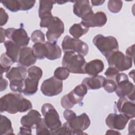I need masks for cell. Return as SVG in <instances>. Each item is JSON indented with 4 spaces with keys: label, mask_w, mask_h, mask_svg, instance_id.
I'll return each instance as SVG.
<instances>
[{
    "label": "cell",
    "mask_w": 135,
    "mask_h": 135,
    "mask_svg": "<svg viewBox=\"0 0 135 135\" xmlns=\"http://www.w3.org/2000/svg\"><path fill=\"white\" fill-rule=\"evenodd\" d=\"M44 43L46 49V58L49 60H55L61 57L62 51L57 44L49 41Z\"/></svg>",
    "instance_id": "7402d4cb"
},
{
    "label": "cell",
    "mask_w": 135,
    "mask_h": 135,
    "mask_svg": "<svg viewBox=\"0 0 135 135\" xmlns=\"http://www.w3.org/2000/svg\"><path fill=\"white\" fill-rule=\"evenodd\" d=\"M5 33L6 37L21 48L26 47L28 44L30 38L23 28H7L5 30Z\"/></svg>",
    "instance_id": "30bf717a"
},
{
    "label": "cell",
    "mask_w": 135,
    "mask_h": 135,
    "mask_svg": "<svg viewBox=\"0 0 135 135\" xmlns=\"http://www.w3.org/2000/svg\"><path fill=\"white\" fill-rule=\"evenodd\" d=\"M55 3V1H40L38 16H40L45 13H51L53 8V5Z\"/></svg>",
    "instance_id": "f1b7e54d"
},
{
    "label": "cell",
    "mask_w": 135,
    "mask_h": 135,
    "mask_svg": "<svg viewBox=\"0 0 135 135\" xmlns=\"http://www.w3.org/2000/svg\"><path fill=\"white\" fill-rule=\"evenodd\" d=\"M21 11H28L31 9L35 5V1L20 0Z\"/></svg>",
    "instance_id": "f35d334b"
},
{
    "label": "cell",
    "mask_w": 135,
    "mask_h": 135,
    "mask_svg": "<svg viewBox=\"0 0 135 135\" xmlns=\"http://www.w3.org/2000/svg\"><path fill=\"white\" fill-rule=\"evenodd\" d=\"M91 3L93 6H99L102 5L104 3V1L101 0H92Z\"/></svg>",
    "instance_id": "c3c4849f"
},
{
    "label": "cell",
    "mask_w": 135,
    "mask_h": 135,
    "mask_svg": "<svg viewBox=\"0 0 135 135\" xmlns=\"http://www.w3.org/2000/svg\"><path fill=\"white\" fill-rule=\"evenodd\" d=\"M86 63L83 56L71 51L65 52L62 61V66L75 74H85Z\"/></svg>",
    "instance_id": "3957f363"
},
{
    "label": "cell",
    "mask_w": 135,
    "mask_h": 135,
    "mask_svg": "<svg viewBox=\"0 0 135 135\" xmlns=\"http://www.w3.org/2000/svg\"><path fill=\"white\" fill-rule=\"evenodd\" d=\"M66 122L72 130L73 134L78 135L86 134L83 131L87 129L91 123L90 118L85 113L75 115Z\"/></svg>",
    "instance_id": "9c48e42d"
},
{
    "label": "cell",
    "mask_w": 135,
    "mask_h": 135,
    "mask_svg": "<svg viewBox=\"0 0 135 135\" xmlns=\"http://www.w3.org/2000/svg\"><path fill=\"white\" fill-rule=\"evenodd\" d=\"M62 47L64 52L71 51L83 56H86L89 52V46L85 42L79 39L72 38L69 35L64 37Z\"/></svg>",
    "instance_id": "52a82bcc"
},
{
    "label": "cell",
    "mask_w": 135,
    "mask_h": 135,
    "mask_svg": "<svg viewBox=\"0 0 135 135\" xmlns=\"http://www.w3.org/2000/svg\"><path fill=\"white\" fill-rule=\"evenodd\" d=\"M35 129L36 134L37 135L52 134L51 131L49 129L45 124L44 119H42L41 120L36 124Z\"/></svg>",
    "instance_id": "836d02e7"
},
{
    "label": "cell",
    "mask_w": 135,
    "mask_h": 135,
    "mask_svg": "<svg viewBox=\"0 0 135 135\" xmlns=\"http://www.w3.org/2000/svg\"><path fill=\"white\" fill-rule=\"evenodd\" d=\"M27 71L26 68L20 66L13 67L6 73V77L9 81L13 80H25L26 78Z\"/></svg>",
    "instance_id": "603a6c76"
},
{
    "label": "cell",
    "mask_w": 135,
    "mask_h": 135,
    "mask_svg": "<svg viewBox=\"0 0 135 135\" xmlns=\"http://www.w3.org/2000/svg\"><path fill=\"white\" fill-rule=\"evenodd\" d=\"M8 86V82L6 80L1 76V91L5 90Z\"/></svg>",
    "instance_id": "f6af8a7d"
},
{
    "label": "cell",
    "mask_w": 135,
    "mask_h": 135,
    "mask_svg": "<svg viewBox=\"0 0 135 135\" xmlns=\"http://www.w3.org/2000/svg\"><path fill=\"white\" fill-rule=\"evenodd\" d=\"M32 50L35 56L37 59L43 60L46 57V49L45 43H35L32 46Z\"/></svg>",
    "instance_id": "4316f807"
},
{
    "label": "cell",
    "mask_w": 135,
    "mask_h": 135,
    "mask_svg": "<svg viewBox=\"0 0 135 135\" xmlns=\"http://www.w3.org/2000/svg\"><path fill=\"white\" fill-rule=\"evenodd\" d=\"M107 134H121L120 132L113 130H108L106 132Z\"/></svg>",
    "instance_id": "681fc988"
},
{
    "label": "cell",
    "mask_w": 135,
    "mask_h": 135,
    "mask_svg": "<svg viewBox=\"0 0 135 135\" xmlns=\"http://www.w3.org/2000/svg\"><path fill=\"white\" fill-rule=\"evenodd\" d=\"M117 83L115 93L119 98L126 97L130 100L134 101V89L133 83L129 81L127 74L119 73L115 78Z\"/></svg>",
    "instance_id": "5b68a950"
},
{
    "label": "cell",
    "mask_w": 135,
    "mask_h": 135,
    "mask_svg": "<svg viewBox=\"0 0 135 135\" xmlns=\"http://www.w3.org/2000/svg\"><path fill=\"white\" fill-rule=\"evenodd\" d=\"M123 2L120 0H110L108 3V8L110 12L112 13L119 12L122 7Z\"/></svg>",
    "instance_id": "d6a6232c"
},
{
    "label": "cell",
    "mask_w": 135,
    "mask_h": 135,
    "mask_svg": "<svg viewBox=\"0 0 135 135\" xmlns=\"http://www.w3.org/2000/svg\"><path fill=\"white\" fill-rule=\"evenodd\" d=\"M41 112L44 117L45 124L52 133L62 126L60 116L52 104L49 103L43 104L41 107Z\"/></svg>",
    "instance_id": "8992f818"
},
{
    "label": "cell",
    "mask_w": 135,
    "mask_h": 135,
    "mask_svg": "<svg viewBox=\"0 0 135 135\" xmlns=\"http://www.w3.org/2000/svg\"><path fill=\"white\" fill-rule=\"evenodd\" d=\"M73 5V13L78 17L83 20L94 13L88 0L75 1Z\"/></svg>",
    "instance_id": "9a60e30c"
},
{
    "label": "cell",
    "mask_w": 135,
    "mask_h": 135,
    "mask_svg": "<svg viewBox=\"0 0 135 135\" xmlns=\"http://www.w3.org/2000/svg\"><path fill=\"white\" fill-rule=\"evenodd\" d=\"M4 45L6 49V53L14 63L18 62L19 53L21 47L12 41L8 40L4 42Z\"/></svg>",
    "instance_id": "44dd1931"
},
{
    "label": "cell",
    "mask_w": 135,
    "mask_h": 135,
    "mask_svg": "<svg viewBox=\"0 0 135 135\" xmlns=\"http://www.w3.org/2000/svg\"><path fill=\"white\" fill-rule=\"evenodd\" d=\"M104 63L99 59H94L86 63L85 66V74L93 76L98 75L104 69Z\"/></svg>",
    "instance_id": "ffe728a7"
},
{
    "label": "cell",
    "mask_w": 135,
    "mask_h": 135,
    "mask_svg": "<svg viewBox=\"0 0 135 135\" xmlns=\"http://www.w3.org/2000/svg\"><path fill=\"white\" fill-rule=\"evenodd\" d=\"M25 80H13L9 81V88L14 92L23 93L24 89Z\"/></svg>",
    "instance_id": "f546056e"
},
{
    "label": "cell",
    "mask_w": 135,
    "mask_h": 135,
    "mask_svg": "<svg viewBox=\"0 0 135 135\" xmlns=\"http://www.w3.org/2000/svg\"><path fill=\"white\" fill-rule=\"evenodd\" d=\"M103 87L105 91H107L108 93H111L115 91L117 88V83L115 80L107 79L105 80Z\"/></svg>",
    "instance_id": "d590c367"
},
{
    "label": "cell",
    "mask_w": 135,
    "mask_h": 135,
    "mask_svg": "<svg viewBox=\"0 0 135 135\" xmlns=\"http://www.w3.org/2000/svg\"><path fill=\"white\" fill-rule=\"evenodd\" d=\"M89 30V28L84 26L81 22L75 23L72 25L69 29V33L74 38L79 39L82 35L86 34Z\"/></svg>",
    "instance_id": "d4e9b609"
},
{
    "label": "cell",
    "mask_w": 135,
    "mask_h": 135,
    "mask_svg": "<svg viewBox=\"0 0 135 135\" xmlns=\"http://www.w3.org/2000/svg\"><path fill=\"white\" fill-rule=\"evenodd\" d=\"M52 134H73L72 130L65 122L57 129L52 132Z\"/></svg>",
    "instance_id": "74e56055"
},
{
    "label": "cell",
    "mask_w": 135,
    "mask_h": 135,
    "mask_svg": "<svg viewBox=\"0 0 135 135\" xmlns=\"http://www.w3.org/2000/svg\"><path fill=\"white\" fill-rule=\"evenodd\" d=\"M83 99V98L78 95L73 90H72L61 98V104L63 108L70 109L73 108L75 104L80 103Z\"/></svg>",
    "instance_id": "ac0fdd59"
},
{
    "label": "cell",
    "mask_w": 135,
    "mask_h": 135,
    "mask_svg": "<svg viewBox=\"0 0 135 135\" xmlns=\"http://www.w3.org/2000/svg\"><path fill=\"white\" fill-rule=\"evenodd\" d=\"M3 6L12 12H16L20 11L21 5L20 0H8L2 2Z\"/></svg>",
    "instance_id": "4dcf8cb0"
},
{
    "label": "cell",
    "mask_w": 135,
    "mask_h": 135,
    "mask_svg": "<svg viewBox=\"0 0 135 135\" xmlns=\"http://www.w3.org/2000/svg\"><path fill=\"white\" fill-rule=\"evenodd\" d=\"M106 14L102 11L93 13L86 18L82 20L81 23L88 28L103 26L107 23Z\"/></svg>",
    "instance_id": "5bb4252c"
},
{
    "label": "cell",
    "mask_w": 135,
    "mask_h": 135,
    "mask_svg": "<svg viewBox=\"0 0 135 135\" xmlns=\"http://www.w3.org/2000/svg\"><path fill=\"white\" fill-rule=\"evenodd\" d=\"M117 111L125 115L129 119L135 117L134 101L130 100L126 97L120 98L115 104Z\"/></svg>",
    "instance_id": "7c38bea8"
},
{
    "label": "cell",
    "mask_w": 135,
    "mask_h": 135,
    "mask_svg": "<svg viewBox=\"0 0 135 135\" xmlns=\"http://www.w3.org/2000/svg\"><path fill=\"white\" fill-rule=\"evenodd\" d=\"M1 112L6 111L10 114L24 112L32 109L31 102L17 93H9L1 98Z\"/></svg>",
    "instance_id": "6da1fadb"
},
{
    "label": "cell",
    "mask_w": 135,
    "mask_h": 135,
    "mask_svg": "<svg viewBox=\"0 0 135 135\" xmlns=\"http://www.w3.org/2000/svg\"><path fill=\"white\" fill-rule=\"evenodd\" d=\"M32 129L22 126L20 128V132L18 134H31Z\"/></svg>",
    "instance_id": "ee69618b"
},
{
    "label": "cell",
    "mask_w": 135,
    "mask_h": 135,
    "mask_svg": "<svg viewBox=\"0 0 135 135\" xmlns=\"http://www.w3.org/2000/svg\"><path fill=\"white\" fill-rule=\"evenodd\" d=\"M106 79L102 75H95L84 79L82 84L84 85L89 90H97L103 87Z\"/></svg>",
    "instance_id": "d6986e66"
},
{
    "label": "cell",
    "mask_w": 135,
    "mask_h": 135,
    "mask_svg": "<svg viewBox=\"0 0 135 135\" xmlns=\"http://www.w3.org/2000/svg\"><path fill=\"white\" fill-rule=\"evenodd\" d=\"M1 43H4L5 41V37L6 36V33H5V30L2 27H1Z\"/></svg>",
    "instance_id": "7dc6e473"
},
{
    "label": "cell",
    "mask_w": 135,
    "mask_h": 135,
    "mask_svg": "<svg viewBox=\"0 0 135 135\" xmlns=\"http://www.w3.org/2000/svg\"><path fill=\"white\" fill-rule=\"evenodd\" d=\"M70 72L64 67H58L54 72V76L56 79L63 81L65 80L69 77Z\"/></svg>",
    "instance_id": "e575fe53"
},
{
    "label": "cell",
    "mask_w": 135,
    "mask_h": 135,
    "mask_svg": "<svg viewBox=\"0 0 135 135\" xmlns=\"http://www.w3.org/2000/svg\"><path fill=\"white\" fill-rule=\"evenodd\" d=\"M39 80L27 76L24 80V89L23 93L25 95H32L37 91Z\"/></svg>",
    "instance_id": "cb8c5ba5"
},
{
    "label": "cell",
    "mask_w": 135,
    "mask_h": 135,
    "mask_svg": "<svg viewBox=\"0 0 135 135\" xmlns=\"http://www.w3.org/2000/svg\"><path fill=\"white\" fill-rule=\"evenodd\" d=\"M75 115H76V113L74 111L69 109H66L63 112V117L66 120V121H69Z\"/></svg>",
    "instance_id": "b9f144b4"
},
{
    "label": "cell",
    "mask_w": 135,
    "mask_h": 135,
    "mask_svg": "<svg viewBox=\"0 0 135 135\" xmlns=\"http://www.w3.org/2000/svg\"><path fill=\"white\" fill-rule=\"evenodd\" d=\"M63 90L62 81L54 76L45 80L41 86L42 93L47 97L55 96L62 92Z\"/></svg>",
    "instance_id": "8fae6325"
},
{
    "label": "cell",
    "mask_w": 135,
    "mask_h": 135,
    "mask_svg": "<svg viewBox=\"0 0 135 135\" xmlns=\"http://www.w3.org/2000/svg\"><path fill=\"white\" fill-rule=\"evenodd\" d=\"M68 2V1H55V3H57L58 4H60V5H61V4H64L65 3Z\"/></svg>",
    "instance_id": "816d5d0a"
},
{
    "label": "cell",
    "mask_w": 135,
    "mask_h": 135,
    "mask_svg": "<svg viewBox=\"0 0 135 135\" xmlns=\"http://www.w3.org/2000/svg\"><path fill=\"white\" fill-rule=\"evenodd\" d=\"M129 134H134V120H132L130 121L129 124Z\"/></svg>",
    "instance_id": "bcb514c9"
},
{
    "label": "cell",
    "mask_w": 135,
    "mask_h": 135,
    "mask_svg": "<svg viewBox=\"0 0 135 135\" xmlns=\"http://www.w3.org/2000/svg\"><path fill=\"white\" fill-rule=\"evenodd\" d=\"M119 71L115 68L112 66H109L104 73V75L107 79L115 80L116 76L119 73Z\"/></svg>",
    "instance_id": "ab89813d"
},
{
    "label": "cell",
    "mask_w": 135,
    "mask_h": 135,
    "mask_svg": "<svg viewBox=\"0 0 135 135\" xmlns=\"http://www.w3.org/2000/svg\"><path fill=\"white\" fill-rule=\"evenodd\" d=\"M43 75L42 69L37 66H32L27 70V76L29 78L40 80Z\"/></svg>",
    "instance_id": "1f68e13d"
},
{
    "label": "cell",
    "mask_w": 135,
    "mask_h": 135,
    "mask_svg": "<svg viewBox=\"0 0 135 135\" xmlns=\"http://www.w3.org/2000/svg\"><path fill=\"white\" fill-rule=\"evenodd\" d=\"M134 70H133L131 72H130L129 73V75L130 76V78H132L133 79V76H134Z\"/></svg>",
    "instance_id": "f907efd6"
},
{
    "label": "cell",
    "mask_w": 135,
    "mask_h": 135,
    "mask_svg": "<svg viewBox=\"0 0 135 135\" xmlns=\"http://www.w3.org/2000/svg\"><path fill=\"white\" fill-rule=\"evenodd\" d=\"M39 17L41 19L40 26L48 29L46 33L47 40L50 42L56 43L58 38L64 33L63 22L58 17L53 16L51 12L45 13Z\"/></svg>",
    "instance_id": "7a4b0ae2"
},
{
    "label": "cell",
    "mask_w": 135,
    "mask_h": 135,
    "mask_svg": "<svg viewBox=\"0 0 135 135\" xmlns=\"http://www.w3.org/2000/svg\"><path fill=\"white\" fill-rule=\"evenodd\" d=\"M41 115L35 110H31L27 114L23 115L20 120L22 126L34 128L41 120Z\"/></svg>",
    "instance_id": "e0dca14e"
},
{
    "label": "cell",
    "mask_w": 135,
    "mask_h": 135,
    "mask_svg": "<svg viewBox=\"0 0 135 135\" xmlns=\"http://www.w3.org/2000/svg\"><path fill=\"white\" fill-rule=\"evenodd\" d=\"M31 39L34 43H43L45 42V35L41 31L35 30L32 32Z\"/></svg>",
    "instance_id": "8d00e7d4"
},
{
    "label": "cell",
    "mask_w": 135,
    "mask_h": 135,
    "mask_svg": "<svg viewBox=\"0 0 135 135\" xmlns=\"http://www.w3.org/2000/svg\"><path fill=\"white\" fill-rule=\"evenodd\" d=\"M106 59L109 66L114 67L120 72L131 68L133 62L130 57L119 51L113 52Z\"/></svg>",
    "instance_id": "ba28073f"
},
{
    "label": "cell",
    "mask_w": 135,
    "mask_h": 135,
    "mask_svg": "<svg viewBox=\"0 0 135 135\" xmlns=\"http://www.w3.org/2000/svg\"><path fill=\"white\" fill-rule=\"evenodd\" d=\"M134 44L129 46L126 51V55L128 57H130L133 61L134 60Z\"/></svg>",
    "instance_id": "7bdbcfd3"
},
{
    "label": "cell",
    "mask_w": 135,
    "mask_h": 135,
    "mask_svg": "<svg viewBox=\"0 0 135 135\" xmlns=\"http://www.w3.org/2000/svg\"><path fill=\"white\" fill-rule=\"evenodd\" d=\"M37 58L35 56L32 49L29 47H25L21 49L18 63L20 65L24 68L31 66L35 63Z\"/></svg>",
    "instance_id": "2e32d148"
},
{
    "label": "cell",
    "mask_w": 135,
    "mask_h": 135,
    "mask_svg": "<svg viewBox=\"0 0 135 135\" xmlns=\"http://www.w3.org/2000/svg\"><path fill=\"white\" fill-rule=\"evenodd\" d=\"M129 120L122 114L110 113L105 119V123L110 129L122 130L125 128Z\"/></svg>",
    "instance_id": "4fadbf2b"
},
{
    "label": "cell",
    "mask_w": 135,
    "mask_h": 135,
    "mask_svg": "<svg viewBox=\"0 0 135 135\" xmlns=\"http://www.w3.org/2000/svg\"><path fill=\"white\" fill-rule=\"evenodd\" d=\"M93 43L100 52L106 58L113 52L119 51V44L115 37L104 36L102 34L95 35Z\"/></svg>",
    "instance_id": "277c9868"
},
{
    "label": "cell",
    "mask_w": 135,
    "mask_h": 135,
    "mask_svg": "<svg viewBox=\"0 0 135 135\" xmlns=\"http://www.w3.org/2000/svg\"><path fill=\"white\" fill-rule=\"evenodd\" d=\"M14 63L12 60L9 57L6 53H3L1 56V71L2 76L3 73L7 72L10 69L11 65Z\"/></svg>",
    "instance_id": "83f0119b"
},
{
    "label": "cell",
    "mask_w": 135,
    "mask_h": 135,
    "mask_svg": "<svg viewBox=\"0 0 135 135\" xmlns=\"http://www.w3.org/2000/svg\"><path fill=\"white\" fill-rule=\"evenodd\" d=\"M0 18H1L0 25L1 26L4 25L7 23L8 20V14L2 7L0 8Z\"/></svg>",
    "instance_id": "60d3db41"
},
{
    "label": "cell",
    "mask_w": 135,
    "mask_h": 135,
    "mask_svg": "<svg viewBox=\"0 0 135 135\" xmlns=\"http://www.w3.org/2000/svg\"><path fill=\"white\" fill-rule=\"evenodd\" d=\"M0 132L1 135H8L14 134L13 129L11 120L6 116L1 115Z\"/></svg>",
    "instance_id": "484cf974"
}]
</instances>
